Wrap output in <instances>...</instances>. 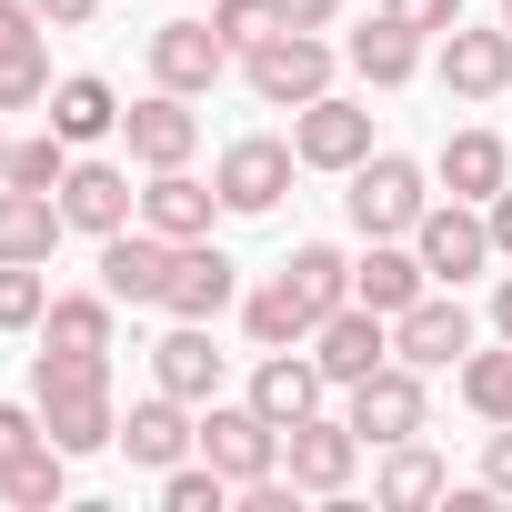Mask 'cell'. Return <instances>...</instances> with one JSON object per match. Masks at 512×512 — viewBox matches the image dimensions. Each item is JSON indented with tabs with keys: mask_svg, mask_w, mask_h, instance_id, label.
<instances>
[{
	"mask_svg": "<svg viewBox=\"0 0 512 512\" xmlns=\"http://www.w3.org/2000/svg\"><path fill=\"white\" fill-rule=\"evenodd\" d=\"M31 402H41V432H51L71 462L121 442V412H111V352H51V342H41Z\"/></svg>",
	"mask_w": 512,
	"mask_h": 512,
	"instance_id": "obj_1",
	"label": "cell"
},
{
	"mask_svg": "<svg viewBox=\"0 0 512 512\" xmlns=\"http://www.w3.org/2000/svg\"><path fill=\"white\" fill-rule=\"evenodd\" d=\"M342 181H352V191H342V211H352V231H362V241H412V221L432 211V171H422V161H402V151H372V161H352Z\"/></svg>",
	"mask_w": 512,
	"mask_h": 512,
	"instance_id": "obj_2",
	"label": "cell"
},
{
	"mask_svg": "<svg viewBox=\"0 0 512 512\" xmlns=\"http://www.w3.org/2000/svg\"><path fill=\"white\" fill-rule=\"evenodd\" d=\"M241 81H251V101H272V111H302V101H322V91H332V41L282 21L272 41H251V51H241Z\"/></svg>",
	"mask_w": 512,
	"mask_h": 512,
	"instance_id": "obj_3",
	"label": "cell"
},
{
	"mask_svg": "<svg viewBox=\"0 0 512 512\" xmlns=\"http://www.w3.org/2000/svg\"><path fill=\"white\" fill-rule=\"evenodd\" d=\"M412 251H422V272L432 282H472V272H492L502 251H492V221H482V201H432L422 221H412Z\"/></svg>",
	"mask_w": 512,
	"mask_h": 512,
	"instance_id": "obj_4",
	"label": "cell"
},
{
	"mask_svg": "<svg viewBox=\"0 0 512 512\" xmlns=\"http://www.w3.org/2000/svg\"><path fill=\"white\" fill-rule=\"evenodd\" d=\"M201 462L231 472V492L262 482V472H282V422H262L251 402H201Z\"/></svg>",
	"mask_w": 512,
	"mask_h": 512,
	"instance_id": "obj_5",
	"label": "cell"
},
{
	"mask_svg": "<svg viewBox=\"0 0 512 512\" xmlns=\"http://www.w3.org/2000/svg\"><path fill=\"white\" fill-rule=\"evenodd\" d=\"M352 432H362V452H382V442H412L422 422H432V402H422V372L392 352L372 382H352V412H342Z\"/></svg>",
	"mask_w": 512,
	"mask_h": 512,
	"instance_id": "obj_6",
	"label": "cell"
},
{
	"mask_svg": "<svg viewBox=\"0 0 512 512\" xmlns=\"http://www.w3.org/2000/svg\"><path fill=\"white\" fill-rule=\"evenodd\" d=\"M292 171H302V151L292 141H272V131H251V141H231L221 151V211H241V221H262V211H282V191H292Z\"/></svg>",
	"mask_w": 512,
	"mask_h": 512,
	"instance_id": "obj_7",
	"label": "cell"
},
{
	"mask_svg": "<svg viewBox=\"0 0 512 512\" xmlns=\"http://www.w3.org/2000/svg\"><path fill=\"white\" fill-rule=\"evenodd\" d=\"M171 262H181V241H161L151 221H141V231L121 221V231L101 241V292L131 302V312H161V302H171Z\"/></svg>",
	"mask_w": 512,
	"mask_h": 512,
	"instance_id": "obj_8",
	"label": "cell"
},
{
	"mask_svg": "<svg viewBox=\"0 0 512 512\" xmlns=\"http://www.w3.org/2000/svg\"><path fill=\"white\" fill-rule=\"evenodd\" d=\"M392 352H402L412 372H452V362L472 352V312H462V292L432 282L412 312H392Z\"/></svg>",
	"mask_w": 512,
	"mask_h": 512,
	"instance_id": "obj_9",
	"label": "cell"
},
{
	"mask_svg": "<svg viewBox=\"0 0 512 512\" xmlns=\"http://www.w3.org/2000/svg\"><path fill=\"white\" fill-rule=\"evenodd\" d=\"M312 362L332 372V392L372 382V372L392 362V312H372V302H342V312H322V332H312Z\"/></svg>",
	"mask_w": 512,
	"mask_h": 512,
	"instance_id": "obj_10",
	"label": "cell"
},
{
	"mask_svg": "<svg viewBox=\"0 0 512 512\" xmlns=\"http://www.w3.org/2000/svg\"><path fill=\"white\" fill-rule=\"evenodd\" d=\"M292 151H302V171H352V161H372V111L322 91L292 111Z\"/></svg>",
	"mask_w": 512,
	"mask_h": 512,
	"instance_id": "obj_11",
	"label": "cell"
},
{
	"mask_svg": "<svg viewBox=\"0 0 512 512\" xmlns=\"http://www.w3.org/2000/svg\"><path fill=\"white\" fill-rule=\"evenodd\" d=\"M121 141H131L141 171H181V161L201 151V111H191V91H151V101H131V111H121Z\"/></svg>",
	"mask_w": 512,
	"mask_h": 512,
	"instance_id": "obj_12",
	"label": "cell"
},
{
	"mask_svg": "<svg viewBox=\"0 0 512 512\" xmlns=\"http://www.w3.org/2000/svg\"><path fill=\"white\" fill-rule=\"evenodd\" d=\"M231 302H241V262H231L211 231L181 241V262H171V302H161V312H171V322H221Z\"/></svg>",
	"mask_w": 512,
	"mask_h": 512,
	"instance_id": "obj_13",
	"label": "cell"
},
{
	"mask_svg": "<svg viewBox=\"0 0 512 512\" xmlns=\"http://www.w3.org/2000/svg\"><path fill=\"white\" fill-rule=\"evenodd\" d=\"M231 61H241V51H231L211 21H161V31H151V81H161V91H191V101H201Z\"/></svg>",
	"mask_w": 512,
	"mask_h": 512,
	"instance_id": "obj_14",
	"label": "cell"
},
{
	"mask_svg": "<svg viewBox=\"0 0 512 512\" xmlns=\"http://www.w3.org/2000/svg\"><path fill=\"white\" fill-rule=\"evenodd\" d=\"M131 211H141V191H131V171H121V161H71V171H61V221H71V231L111 241Z\"/></svg>",
	"mask_w": 512,
	"mask_h": 512,
	"instance_id": "obj_15",
	"label": "cell"
},
{
	"mask_svg": "<svg viewBox=\"0 0 512 512\" xmlns=\"http://www.w3.org/2000/svg\"><path fill=\"white\" fill-rule=\"evenodd\" d=\"M322 392H332V372H322L302 342H292V352H262V372H251V412L282 422V432H292V422H312V412H322Z\"/></svg>",
	"mask_w": 512,
	"mask_h": 512,
	"instance_id": "obj_16",
	"label": "cell"
},
{
	"mask_svg": "<svg viewBox=\"0 0 512 512\" xmlns=\"http://www.w3.org/2000/svg\"><path fill=\"white\" fill-rule=\"evenodd\" d=\"M121 452H131L141 472H171V462H191V452H201V422H191V402H181V392H151V402H131V422H121Z\"/></svg>",
	"mask_w": 512,
	"mask_h": 512,
	"instance_id": "obj_17",
	"label": "cell"
},
{
	"mask_svg": "<svg viewBox=\"0 0 512 512\" xmlns=\"http://www.w3.org/2000/svg\"><path fill=\"white\" fill-rule=\"evenodd\" d=\"M282 462H292V482H302V492H342V482H352V462H362V432H352V422H332V412H312V422H292V432H282Z\"/></svg>",
	"mask_w": 512,
	"mask_h": 512,
	"instance_id": "obj_18",
	"label": "cell"
},
{
	"mask_svg": "<svg viewBox=\"0 0 512 512\" xmlns=\"http://www.w3.org/2000/svg\"><path fill=\"white\" fill-rule=\"evenodd\" d=\"M442 91L452 101H502L512 91V31H442Z\"/></svg>",
	"mask_w": 512,
	"mask_h": 512,
	"instance_id": "obj_19",
	"label": "cell"
},
{
	"mask_svg": "<svg viewBox=\"0 0 512 512\" xmlns=\"http://www.w3.org/2000/svg\"><path fill=\"white\" fill-rule=\"evenodd\" d=\"M241 332L262 342V352H292V342H312V332H322V302H312V292H302L292 272H272L262 292L241 302Z\"/></svg>",
	"mask_w": 512,
	"mask_h": 512,
	"instance_id": "obj_20",
	"label": "cell"
},
{
	"mask_svg": "<svg viewBox=\"0 0 512 512\" xmlns=\"http://www.w3.org/2000/svg\"><path fill=\"white\" fill-rule=\"evenodd\" d=\"M211 211H221V181H191V161H181V171H151V191H141V221H151L161 241H201Z\"/></svg>",
	"mask_w": 512,
	"mask_h": 512,
	"instance_id": "obj_21",
	"label": "cell"
},
{
	"mask_svg": "<svg viewBox=\"0 0 512 512\" xmlns=\"http://www.w3.org/2000/svg\"><path fill=\"white\" fill-rule=\"evenodd\" d=\"M422 292H432V272H422L412 241H372L362 262H352V302H372V312H412Z\"/></svg>",
	"mask_w": 512,
	"mask_h": 512,
	"instance_id": "obj_22",
	"label": "cell"
},
{
	"mask_svg": "<svg viewBox=\"0 0 512 512\" xmlns=\"http://www.w3.org/2000/svg\"><path fill=\"white\" fill-rule=\"evenodd\" d=\"M61 191H11L0 181V262H51L61 251Z\"/></svg>",
	"mask_w": 512,
	"mask_h": 512,
	"instance_id": "obj_23",
	"label": "cell"
},
{
	"mask_svg": "<svg viewBox=\"0 0 512 512\" xmlns=\"http://www.w3.org/2000/svg\"><path fill=\"white\" fill-rule=\"evenodd\" d=\"M432 181H442L452 201H492V191L512 181V151H502V131H452V141H442V161H432Z\"/></svg>",
	"mask_w": 512,
	"mask_h": 512,
	"instance_id": "obj_24",
	"label": "cell"
},
{
	"mask_svg": "<svg viewBox=\"0 0 512 512\" xmlns=\"http://www.w3.org/2000/svg\"><path fill=\"white\" fill-rule=\"evenodd\" d=\"M151 372H161V392H181L191 412H201V402H221V352H211V322H171V342L151 352Z\"/></svg>",
	"mask_w": 512,
	"mask_h": 512,
	"instance_id": "obj_25",
	"label": "cell"
},
{
	"mask_svg": "<svg viewBox=\"0 0 512 512\" xmlns=\"http://www.w3.org/2000/svg\"><path fill=\"white\" fill-rule=\"evenodd\" d=\"M51 131L81 151V141H111L121 131V91L101 81V71H71V81H51Z\"/></svg>",
	"mask_w": 512,
	"mask_h": 512,
	"instance_id": "obj_26",
	"label": "cell"
},
{
	"mask_svg": "<svg viewBox=\"0 0 512 512\" xmlns=\"http://www.w3.org/2000/svg\"><path fill=\"white\" fill-rule=\"evenodd\" d=\"M372 492H382L392 512H422V502H442V492H452V472H442V452L412 432V442H382V472H372Z\"/></svg>",
	"mask_w": 512,
	"mask_h": 512,
	"instance_id": "obj_27",
	"label": "cell"
},
{
	"mask_svg": "<svg viewBox=\"0 0 512 512\" xmlns=\"http://www.w3.org/2000/svg\"><path fill=\"white\" fill-rule=\"evenodd\" d=\"M342 61H352L372 91H402V81L422 71V31H402V21H372V31H352V41H342Z\"/></svg>",
	"mask_w": 512,
	"mask_h": 512,
	"instance_id": "obj_28",
	"label": "cell"
},
{
	"mask_svg": "<svg viewBox=\"0 0 512 512\" xmlns=\"http://www.w3.org/2000/svg\"><path fill=\"white\" fill-rule=\"evenodd\" d=\"M61 492H71V452H61L51 432H41L21 462H0V502H11V512H51Z\"/></svg>",
	"mask_w": 512,
	"mask_h": 512,
	"instance_id": "obj_29",
	"label": "cell"
},
{
	"mask_svg": "<svg viewBox=\"0 0 512 512\" xmlns=\"http://www.w3.org/2000/svg\"><path fill=\"white\" fill-rule=\"evenodd\" d=\"M111 292H51V312H41V342L51 352H111Z\"/></svg>",
	"mask_w": 512,
	"mask_h": 512,
	"instance_id": "obj_30",
	"label": "cell"
},
{
	"mask_svg": "<svg viewBox=\"0 0 512 512\" xmlns=\"http://www.w3.org/2000/svg\"><path fill=\"white\" fill-rule=\"evenodd\" d=\"M462 402L482 422H512V342L502 352H462Z\"/></svg>",
	"mask_w": 512,
	"mask_h": 512,
	"instance_id": "obj_31",
	"label": "cell"
},
{
	"mask_svg": "<svg viewBox=\"0 0 512 512\" xmlns=\"http://www.w3.org/2000/svg\"><path fill=\"white\" fill-rule=\"evenodd\" d=\"M282 272H292V282H302V292H312L322 312H342V302H352V262H342L332 241H302V251H292Z\"/></svg>",
	"mask_w": 512,
	"mask_h": 512,
	"instance_id": "obj_32",
	"label": "cell"
},
{
	"mask_svg": "<svg viewBox=\"0 0 512 512\" xmlns=\"http://www.w3.org/2000/svg\"><path fill=\"white\" fill-rule=\"evenodd\" d=\"M61 171H71V141L61 131H41V141H11V191H61Z\"/></svg>",
	"mask_w": 512,
	"mask_h": 512,
	"instance_id": "obj_33",
	"label": "cell"
},
{
	"mask_svg": "<svg viewBox=\"0 0 512 512\" xmlns=\"http://www.w3.org/2000/svg\"><path fill=\"white\" fill-rule=\"evenodd\" d=\"M231 502V472H211V462H171L161 472V512H221Z\"/></svg>",
	"mask_w": 512,
	"mask_h": 512,
	"instance_id": "obj_34",
	"label": "cell"
},
{
	"mask_svg": "<svg viewBox=\"0 0 512 512\" xmlns=\"http://www.w3.org/2000/svg\"><path fill=\"white\" fill-rule=\"evenodd\" d=\"M51 292H41V262H0V332H41Z\"/></svg>",
	"mask_w": 512,
	"mask_h": 512,
	"instance_id": "obj_35",
	"label": "cell"
},
{
	"mask_svg": "<svg viewBox=\"0 0 512 512\" xmlns=\"http://www.w3.org/2000/svg\"><path fill=\"white\" fill-rule=\"evenodd\" d=\"M41 101H51V51L31 41V51L0 61V111H41Z\"/></svg>",
	"mask_w": 512,
	"mask_h": 512,
	"instance_id": "obj_36",
	"label": "cell"
},
{
	"mask_svg": "<svg viewBox=\"0 0 512 512\" xmlns=\"http://www.w3.org/2000/svg\"><path fill=\"white\" fill-rule=\"evenodd\" d=\"M211 31H221L231 51H251V41L282 31V0H211Z\"/></svg>",
	"mask_w": 512,
	"mask_h": 512,
	"instance_id": "obj_37",
	"label": "cell"
},
{
	"mask_svg": "<svg viewBox=\"0 0 512 512\" xmlns=\"http://www.w3.org/2000/svg\"><path fill=\"white\" fill-rule=\"evenodd\" d=\"M382 21H402V31L442 41V31H462V0H382Z\"/></svg>",
	"mask_w": 512,
	"mask_h": 512,
	"instance_id": "obj_38",
	"label": "cell"
},
{
	"mask_svg": "<svg viewBox=\"0 0 512 512\" xmlns=\"http://www.w3.org/2000/svg\"><path fill=\"white\" fill-rule=\"evenodd\" d=\"M41 31H51V21L31 11V0H0V61H11V51H31Z\"/></svg>",
	"mask_w": 512,
	"mask_h": 512,
	"instance_id": "obj_39",
	"label": "cell"
},
{
	"mask_svg": "<svg viewBox=\"0 0 512 512\" xmlns=\"http://www.w3.org/2000/svg\"><path fill=\"white\" fill-rule=\"evenodd\" d=\"M31 442H41V402H31V412H21V402H0V462H21Z\"/></svg>",
	"mask_w": 512,
	"mask_h": 512,
	"instance_id": "obj_40",
	"label": "cell"
},
{
	"mask_svg": "<svg viewBox=\"0 0 512 512\" xmlns=\"http://www.w3.org/2000/svg\"><path fill=\"white\" fill-rule=\"evenodd\" d=\"M482 492H502V502H512V422L482 442Z\"/></svg>",
	"mask_w": 512,
	"mask_h": 512,
	"instance_id": "obj_41",
	"label": "cell"
},
{
	"mask_svg": "<svg viewBox=\"0 0 512 512\" xmlns=\"http://www.w3.org/2000/svg\"><path fill=\"white\" fill-rule=\"evenodd\" d=\"M282 21H292V31H332V21H342V0H282Z\"/></svg>",
	"mask_w": 512,
	"mask_h": 512,
	"instance_id": "obj_42",
	"label": "cell"
},
{
	"mask_svg": "<svg viewBox=\"0 0 512 512\" xmlns=\"http://www.w3.org/2000/svg\"><path fill=\"white\" fill-rule=\"evenodd\" d=\"M482 221H492V251H502V262H512V181L482 201Z\"/></svg>",
	"mask_w": 512,
	"mask_h": 512,
	"instance_id": "obj_43",
	"label": "cell"
},
{
	"mask_svg": "<svg viewBox=\"0 0 512 512\" xmlns=\"http://www.w3.org/2000/svg\"><path fill=\"white\" fill-rule=\"evenodd\" d=\"M31 11H41V21H51V31H81V21H91V11H101V0H31Z\"/></svg>",
	"mask_w": 512,
	"mask_h": 512,
	"instance_id": "obj_44",
	"label": "cell"
},
{
	"mask_svg": "<svg viewBox=\"0 0 512 512\" xmlns=\"http://www.w3.org/2000/svg\"><path fill=\"white\" fill-rule=\"evenodd\" d=\"M492 332H502V342H512V272H502V282H492Z\"/></svg>",
	"mask_w": 512,
	"mask_h": 512,
	"instance_id": "obj_45",
	"label": "cell"
},
{
	"mask_svg": "<svg viewBox=\"0 0 512 512\" xmlns=\"http://www.w3.org/2000/svg\"><path fill=\"white\" fill-rule=\"evenodd\" d=\"M0 171H11V131H0Z\"/></svg>",
	"mask_w": 512,
	"mask_h": 512,
	"instance_id": "obj_46",
	"label": "cell"
},
{
	"mask_svg": "<svg viewBox=\"0 0 512 512\" xmlns=\"http://www.w3.org/2000/svg\"><path fill=\"white\" fill-rule=\"evenodd\" d=\"M502 31H512V0H502Z\"/></svg>",
	"mask_w": 512,
	"mask_h": 512,
	"instance_id": "obj_47",
	"label": "cell"
}]
</instances>
